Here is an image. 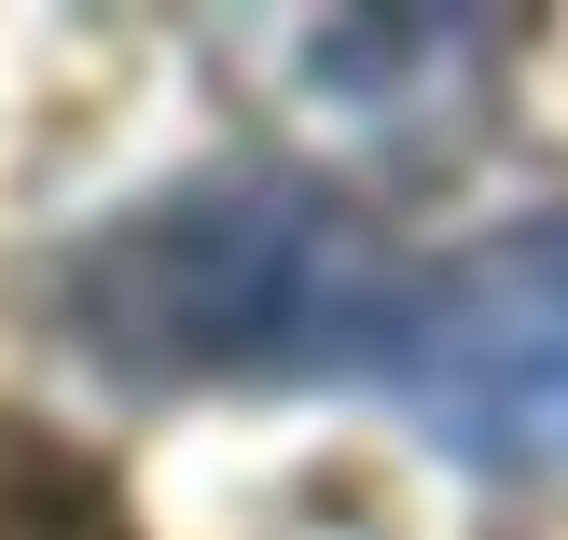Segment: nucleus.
Returning <instances> with one entry per match:
<instances>
[{
    "label": "nucleus",
    "mask_w": 568,
    "mask_h": 540,
    "mask_svg": "<svg viewBox=\"0 0 568 540\" xmlns=\"http://www.w3.org/2000/svg\"><path fill=\"white\" fill-rule=\"evenodd\" d=\"M471 471H568V208L416 264L388 375Z\"/></svg>",
    "instance_id": "2"
},
{
    "label": "nucleus",
    "mask_w": 568,
    "mask_h": 540,
    "mask_svg": "<svg viewBox=\"0 0 568 540\" xmlns=\"http://www.w3.org/2000/svg\"><path fill=\"white\" fill-rule=\"evenodd\" d=\"M0 540H139L125 471L98 444H70L55 416L0 403Z\"/></svg>",
    "instance_id": "3"
},
{
    "label": "nucleus",
    "mask_w": 568,
    "mask_h": 540,
    "mask_svg": "<svg viewBox=\"0 0 568 540\" xmlns=\"http://www.w3.org/2000/svg\"><path fill=\"white\" fill-rule=\"evenodd\" d=\"M416 264L292 166H209L70 249V347L125 388H333L388 375Z\"/></svg>",
    "instance_id": "1"
}]
</instances>
